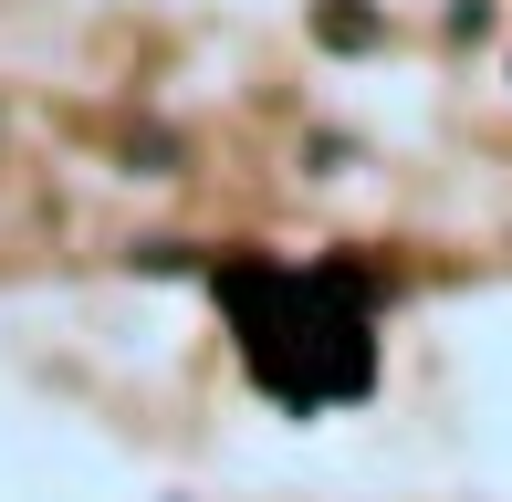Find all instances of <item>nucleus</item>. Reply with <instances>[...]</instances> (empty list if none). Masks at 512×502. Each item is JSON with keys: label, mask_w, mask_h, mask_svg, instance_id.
I'll list each match as a JSON object with an SVG mask.
<instances>
[{"label": "nucleus", "mask_w": 512, "mask_h": 502, "mask_svg": "<svg viewBox=\"0 0 512 502\" xmlns=\"http://www.w3.org/2000/svg\"><path fill=\"white\" fill-rule=\"evenodd\" d=\"M241 325V367L293 408H345L377 387V272H345V262H314V272H283V262H220L209 272Z\"/></svg>", "instance_id": "nucleus-1"}, {"label": "nucleus", "mask_w": 512, "mask_h": 502, "mask_svg": "<svg viewBox=\"0 0 512 502\" xmlns=\"http://www.w3.org/2000/svg\"><path fill=\"white\" fill-rule=\"evenodd\" d=\"M126 157H136V178H178V168H189V147H178V136H126Z\"/></svg>", "instance_id": "nucleus-3"}, {"label": "nucleus", "mask_w": 512, "mask_h": 502, "mask_svg": "<svg viewBox=\"0 0 512 502\" xmlns=\"http://www.w3.org/2000/svg\"><path fill=\"white\" fill-rule=\"evenodd\" d=\"M189 262H199L189 241H147V251H136V272H189Z\"/></svg>", "instance_id": "nucleus-4"}, {"label": "nucleus", "mask_w": 512, "mask_h": 502, "mask_svg": "<svg viewBox=\"0 0 512 502\" xmlns=\"http://www.w3.org/2000/svg\"><path fill=\"white\" fill-rule=\"evenodd\" d=\"M314 42L324 53H366V42H377V11H366V0H314Z\"/></svg>", "instance_id": "nucleus-2"}]
</instances>
